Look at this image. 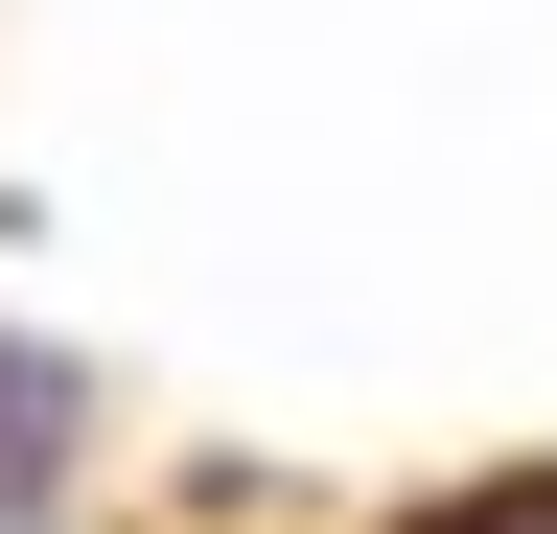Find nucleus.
<instances>
[{"label": "nucleus", "mask_w": 557, "mask_h": 534, "mask_svg": "<svg viewBox=\"0 0 557 534\" xmlns=\"http://www.w3.org/2000/svg\"><path fill=\"white\" fill-rule=\"evenodd\" d=\"M70 464H94V372H70V349H0V511L70 488Z\"/></svg>", "instance_id": "nucleus-1"}, {"label": "nucleus", "mask_w": 557, "mask_h": 534, "mask_svg": "<svg viewBox=\"0 0 557 534\" xmlns=\"http://www.w3.org/2000/svg\"><path fill=\"white\" fill-rule=\"evenodd\" d=\"M395 534H557V464H487V488H442V511H395Z\"/></svg>", "instance_id": "nucleus-2"}]
</instances>
